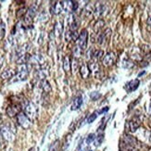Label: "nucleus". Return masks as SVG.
Returning a JSON list of instances; mask_svg holds the SVG:
<instances>
[{"label": "nucleus", "mask_w": 151, "mask_h": 151, "mask_svg": "<svg viewBox=\"0 0 151 151\" xmlns=\"http://www.w3.org/2000/svg\"><path fill=\"white\" fill-rule=\"evenodd\" d=\"M17 122L19 123V125L21 126L23 129H28L31 126V121L30 119L27 117L24 112H20L17 116Z\"/></svg>", "instance_id": "39448f33"}, {"label": "nucleus", "mask_w": 151, "mask_h": 151, "mask_svg": "<svg viewBox=\"0 0 151 151\" xmlns=\"http://www.w3.org/2000/svg\"><path fill=\"white\" fill-rule=\"evenodd\" d=\"M81 50H82L81 48H80V47L77 46L76 47L74 48V56L76 57H78L81 56Z\"/></svg>", "instance_id": "c756f323"}, {"label": "nucleus", "mask_w": 151, "mask_h": 151, "mask_svg": "<svg viewBox=\"0 0 151 151\" xmlns=\"http://www.w3.org/2000/svg\"><path fill=\"white\" fill-rule=\"evenodd\" d=\"M70 57H66L64 59V61H63V69L66 72H68L70 69Z\"/></svg>", "instance_id": "393cba45"}, {"label": "nucleus", "mask_w": 151, "mask_h": 151, "mask_svg": "<svg viewBox=\"0 0 151 151\" xmlns=\"http://www.w3.org/2000/svg\"><path fill=\"white\" fill-rule=\"evenodd\" d=\"M145 73H146V72H145V70H144V72H140V73L138 74V77L142 76V75H143V74H145Z\"/></svg>", "instance_id": "f704fd0d"}, {"label": "nucleus", "mask_w": 151, "mask_h": 151, "mask_svg": "<svg viewBox=\"0 0 151 151\" xmlns=\"http://www.w3.org/2000/svg\"><path fill=\"white\" fill-rule=\"evenodd\" d=\"M115 60H116V54L114 52L110 51L104 56L102 63H103L105 67H109V66H112L114 64Z\"/></svg>", "instance_id": "0eeeda50"}, {"label": "nucleus", "mask_w": 151, "mask_h": 151, "mask_svg": "<svg viewBox=\"0 0 151 151\" xmlns=\"http://www.w3.org/2000/svg\"><path fill=\"white\" fill-rule=\"evenodd\" d=\"M28 151H35V148H31Z\"/></svg>", "instance_id": "c9c22d12"}, {"label": "nucleus", "mask_w": 151, "mask_h": 151, "mask_svg": "<svg viewBox=\"0 0 151 151\" xmlns=\"http://www.w3.org/2000/svg\"><path fill=\"white\" fill-rule=\"evenodd\" d=\"M23 105L20 104V103H12L7 108L6 112L10 117L13 118L15 116H18L20 112H21V109H23Z\"/></svg>", "instance_id": "f03ea898"}, {"label": "nucleus", "mask_w": 151, "mask_h": 151, "mask_svg": "<svg viewBox=\"0 0 151 151\" xmlns=\"http://www.w3.org/2000/svg\"><path fill=\"white\" fill-rule=\"evenodd\" d=\"M96 135L95 134H89L88 135V136L85 138V140H84V143H85V145H90L92 143H94V141L96 139Z\"/></svg>", "instance_id": "a878e982"}, {"label": "nucleus", "mask_w": 151, "mask_h": 151, "mask_svg": "<svg viewBox=\"0 0 151 151\" xmlns=\"http://www.w3.org/2000/svg\"><path fill=\"white\" fill-rule=\"evenodd\" d=\"M36 10H37V7L35 6V5H33V6H31L29 8H28V10H27V14H26V16L31 18V19H33L35 14H36Z\"/></svg>", "instance_id": "a211bd4d"}, {"label": "nucleus", "mask_w": 151, "mask_h": 151, "mask_svg": "<svg viewBox=\"0 0 151 151\" xmlns=\"http://www.w3.org/2000/svg\"><path fill=\"white\" fill-rule=\"evenodd\" d=\"M89 151H92V150H89Z\"/></svg>", "instance_id": "4c0bfd02"}, {"label": "nucleus", "mask_w": 151, "mask_h": 151, "mask_svg": "<svg viewBox=\"0 0 151 151\" xmlns=\"http://www.w3.org/2000/svg\"><path fill=\"white\" fill-rule=\"evenodd\" d=\"M41 87H42L43 91L46 93V94L51 92V85L47 80H43V81H41Z\"/></svg>", "instance_id": "f3484780"}, {"label": "nucleus", "mask_w": 151, "mask_h": 151, "mask_svg": "<svg viewBox=\"0 0 151 151\" xmlns=\"http://www.w3.org/2000/svg\"><path fill=\"white\" fill-rule=\"evenodd\" d=\"M89 73H90V70H89V67H88L87 65L83 64L81 66V68H80V74H81V76L85 79L89 76Z\"/></svg>", "instance_id": "4468645a"}, {"label": "nucleus", "mask_w": 151, "mask_h": 151, "mask_svg": "<svg viewBox=\"0 0 151 151\" xmlns=\"http://www.w3.org/2000/svg\"><path fill=\"white\" fill-rule=\"evenodd\" d=\"M108 110H109V107H105L104 109H102L99 110V111H97V113H98V114H103V113L108 111Z\"/></svg>", "instance_id": "7c9ffc66"}, {"label": "nucleus", "mask_w": 151, "mask_h": 151, "mask_svg": "<svg viewBox=\"0 0 151 151\" xmlns=\"http://www.w3.org/2000/svg\"><path fill=\"white\" fill-rule=\"evenodd\" d=\"M96 13V6L92 5V4H88L86 6L85 10L83 11V14L85 17H91Z\"/></svg>", "instance_id": "ddd939ff"}, {"label": "nucleus", "mask_w": 151, "mask_h": 151, "mask_svg": "<svg viewBox=\"0 0 151 151\" xmlns=\"http://www.w3.org/2000/svg\"><path fill=\"white\" fill-rule=\"evenodd\" d=\"M139 84H140V81L139 79H135V80H132V81L128 82L124 88L128 93H131V92H134L135 91L137 88L139 87Z\"/></svg>", "instance_id": "9d476101"}, {"label": "nucleus", "mask_w": 151, "mask_h": 151, "mask_svg": "<svg viewBox=\"0 0 151 151\" xmlns=\"http://www.w3.org/2000/svg\"><path fill=\"white\" fill-rule=\"evenodd\" d=\"M59 146H60V141L59 140H56L55 142L50 145L49 146V151H59Z\"/></svg>", "instance_id": "4be33fe9"}, {"label": "nucleus", "mask_w": 151, "mask_h": 151, "mask_svg": "<svg viewBox=\"0 0 151 151\" xmlns=\"http://www.w3.org/2000/svg\"><path fill=\"white\" fill-rule=\"evenodd\" d=\"M97 116H98V113H97V111L92 113L89 117L87 118V123H92L96 121V119L97 118Z\"/></svg>", "instance_id": "bb28decb"}, {"label": "nucleus", "mask_w": 151, "mask_h": 151, "mask_svg": "<svg viewBox=\"0 0 151 151\" xmlns=\"http://www.w3.org/2000/svg\"><path fill=\"white\" fill-rule=\"evenodd\" d=\"M149 113H150V116H151V102H150V105H149Z\"/></svg>", "instance_id": "e433bc0d"}, {"label": "nucleus", "mask_w": 151, "mask_h": 151, "mask_svg": "<svg viewBox=\"0 0 151 151\" xmlns=\"http://www.w3.org/2000/svg\"><path fill=\"white\" fill-rule=\"evenodd\" d=\"M0 134L2 137L7 141H12L14 139V135L12 134L11 130L7 126H1L0 127Z\"/></svg>", "instance_id": "6e6552de"}, {"label": "nucleus", "mask_w": 151, "mask_h": 151, "mask_svg": "<svg viewBox=\"0 0 151 151\" xmlns=\"http://www.w3.org/2000/svg\"><path fill=\"white\" fill-rule=\"evenodd\" d=\"M104 26V20H98L96 23L95 26H94V31L96 33H99L100 32V30L102 29V27Z\"/></svg>", "instance_id": "5701e85b"}, {"label": "nucleus", "mask_w": 151, "mask_h": 151, "mask_svg": "<svg viewBox=\"0 0 151 151\" xmlns=\"http://www.w3.org/2000/svg\"><path fill=\"white\" fill-rule=\"evenodd\" d=\"M5 33H6V24L3 21H0V41L5 37Z\"/></svg>", "instance_id": "b1692460"}, {"label": "nucleus", "mask_w": 151, "mask_h": 151, "mask_svg": "<svg viewBox=\"0 0 151 151\" xmlns=\"http://www.w3.org/2000/svg\"><path fill=\"white\" fill-rule=\"evenodd\" d=\"M79 7V3L77 1H72V12L76 11Z\"/></svg>", "instance_id": "c85d7f7f"}, {"label": "nucleus", "mask_w": 151, "mask_h": 151, "mask_svg": "<svg viewBox=\"0 0 151 151\" xmlns=\"http://www.w3.org/2000/svg\"><path fill=\"white\" fill-rule=\"evenodd\" d=\"M146 23H148V24L149 26H151V15L148 17V20H146Z\"/></svg>", "instance_id": "473e14b6"}, {"label": "nucleus", "mask_w": 151, "mask_h": 151, "mask_svg": "<svg viewBox=\"0 0 151 151\" xmlns=\"http://www.w3.org/2000/svg\"><path fill=\"white\" fill-rule=\"evenodd\" d=\"M87 41H88V32L86 29H83L77 39V46L82 50H84L87 46Z\"/></svg>", "instance_id": "7ed1b4c3"}, {"label": "nucleus", "mask_w": 151, "mask_h": 151, "mask_svg": "<svg viewBox=\"0 0 151 151\" xmlns=\"http://www.w3.org/2000/svg\"><path fill=\"white\" fill-rule=\"evenodd\" d=\"M102 56H103V51L102 50H93L90 57L93 61H96L98 60Z\"/></svg>", "instance_id": "dca6fc26"}, {"label": "nucleus", "mask_w": 151, "mask_h": 151, "mask_svg": "<svg viewBox=\"0 0 151 151\" xmlns=\"http://www.w3.org/2000/svg\"><path fill=\"white\" fill-rule=\"evenodd\" d=\"M28 75H29V68L27 64L20 65V70H18V73L16 75L17 81H25L27 79Z\"/></svg>", "instance_id": "423d86ee"}, {"label": "nucleus", "mask_w": 151, "mask_h": 151, "mask_svg": "<svg viewBox=\"0 0 151 151\" xmlns=\"http://www.w3.org/2000/svg\"><path fill=\"white\" fill-rule=\"evenodd\" d=\"M100 96H101V95L99 94L98 92H92L91 94H90L91 99L94 100V101H96V100H97V99H99Z\"/></svg>", "instance_id": "cd10ccee"}, {"label": "nucleus", "mask_w": 151, "mask_h": 151, "mask_svg": "<svg viewBox=\"0 0 151 151\" xmlns=\"http://www.w3.org/2000/svg\"><path fill=\"white\" fill-rule=\"evenodd\" d=\"M83 142L82 141L81 143L79 144V146H77V148H76V150H75V151H82V149H83Z\"/></svg>", "instance_id": "2f4dec72"}, {"label": "nucleus", "mask_w": 151, "mask_h": 151, "mask_svg": "<svg viewBox=\"0 0 151 151\" xmlns=\"http://www.w3.org/2000/svg\"><path fill=\"white\" fill-rule=\"evenodd\" d=\"M83 104V97L82 96H78L72 100V106H70V110H76L78 109L81 108V106Z\"/></svg>", "instance_id": "f8f14e48"}, {"label": "nucleus", "mask_w": 151, "mask_h": 151, "mask_svg": "<svg viewBox=\"0 0 151 151\" xmlns=\"http://www.w3.org/2000/svg\"><path fill=\"white\" fill-rule=\"evenodd\" d=\"M104 140V132L103 133H101V132H98V135H97L96 136V139L94 141V143H95V146H99L101 144H102V142H103Z\"/></svg>", "instance_id": "aec40b11"}, {"label": "nucleus", "mask_w": 151, "mask_h": 151, "mask_svg": "<svg viewBox=\"0 0 151 151\" xmlns=\"http://www.w3.org/2000/svg\"><path fill=\"white\" fill-rule=\"evenodd\" d=\"M23 108L24 109V113L27 115V117L30 119L31 122H33L37 117L38 114V110L36 106H35L32 102L28 101L27 99L23 100Z\"/></svg>", "instance_id": "f257e3e1"}, {"label": "nucleus", "mask_w": 151, "mask_h": 151, "mask_svg": "<svg viewBox=\"0 0 151 151\" xmlns=\"http://www.w3.org/2000/svg\"><path fill=\"white\" fill-rule=\"evenodd\" d=\"M110 33H111V30L106 29L104 32H102L101 33H99L98 35H97L96 41H97V43H98V45H103V44L105 43V41H106V39L109 38Z\"/></svg>", "instance_id": "9b49d317"}, {"label": "nucleus", "mask_w": 151, "mask_h": 151, "mask_svg": "<svg viewBox=\"0 0 151 151\" xmlns=\"http://www.w3.org/2000/svg\"><path fill=\"white\" fill-rule=\"evenodd\" d=\"M140 124H141L140 120L137 117H135V118H133L131 121L127 122L126 125H125V129L129 133H135L137 129L140 127Z\"/></svg>", "instance_id": "20e7f679"}, {"label": "nucleus", "mask_w": 151, "mask_h": 151, "mask_svg": "<svg viewBox=\"0 0 151 151\" xmlns=\"http://www.w3.org/2000/svg\"><path fill=\"white\" fill-rule=\"evenodd\" d=\"M136 151H138V150H136Z\"/></svg>", "instance_id": "58836bf2"}, {"label": "nucleus", "mask_w": 151, "mask_h": 151, "mask_svg": "<svg viewBox=\"0 0 151 151\" xmlns=\"http://www.w3.org/2000/svg\"><path fill=\"white\" fill-rule=\"evenodd\" d=\"M42 18H44V13H43V14H41V16H40V20H42ZM46 18H48V17H46L45 19H44V21H46V20H48V19H46Z\"/></svg>", "instance_id": "72a5a7b5"}, {"label": "nucleus", "mask_w": 151, "mask_h": 151, "mask_svg": "<svg viewBox=\"0 0 151 151\" xmlns=\"http://www.w3.org/2000/svg\"><path fill=\"white\" fill-rule=\"evenodd\" d=\"M64 10V2L63 1H57L54 2V4H52L50 8V11L52 14H59L62 11Z\"/></svg>", "instance_id": "1a4fd4ad"}, {"label": "nucleus", "mask_w": 151, "mask_h": 151, "mask_svg": "<svg viewBox=\"0 0 151 151\" xmlns=\"http://www.w3.org/2000/svg\"><path fill=\"white\" fill-rule=\"evenodd\" d=\"M62 31H63V26H62V23L60 21H57V23L55 24V28H54V32H55V35L56 36H60V34L62 33Z\"/></svg>", "instance_id": "6ab92c4d"}, {"label": "nucleus", "mask_w": 151, "mask_h": 151, "mask_svg": "<svg viewBox=\"0 0 151 151\" xmlns=\"http://www.w3.org/2000/svg\"><path fill=\"white\" fill-rule=\"evenodd\" d=\"M16 75V72H14L13 70H4V72H2L1 74V78L2 79H10L12 77H14Z\"/></svg>", "instance_id": "2eb2a0df"}, {"label": "nucleus", "mask_w": 151, "mask_h": 151, "mask_svg": "<svg viewBox=\"0 0 151 151\" xmlns=\"http://www.w3.org/2000/svg\"><path fill=\"white\" fill-rule=\"evenodd\" d=\"M27 10H26V8H20V10H18L17 12H16L17 19H20V18L25 17L26 14H27Z\"/></svg>", "instance_id": "412c9836"}]
</instances>
